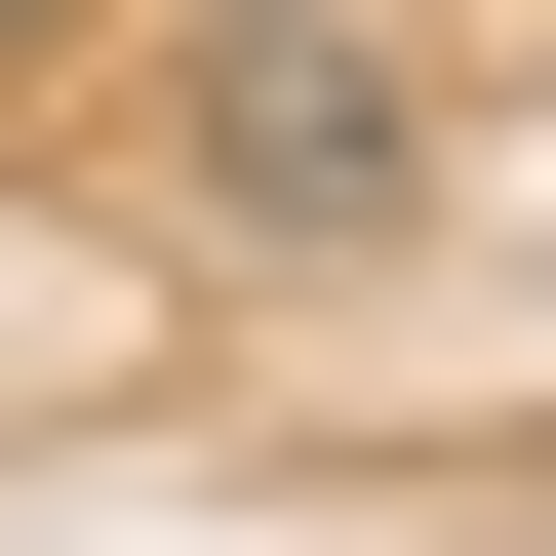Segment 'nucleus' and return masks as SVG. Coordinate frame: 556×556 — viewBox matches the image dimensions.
<instances>
[{"mask_svg":"<svg viewBox=\"0 0 556 556\" xmlns=\"http://www.w3.org/2000/svg\"><path fill=\"white\" fill-rule=\"evenodd\" d=\"M160 199H199V239H278V278H318V239H397V40L199 0V40H160Z\"/></svg>","mask_w":556,"mask_h":556,"instance_id":"nucleus-1","label":"nucleus"},{"mask_svg":"<svg viewBox=\"0 0 556 556\" xmlns=\"http://www.w3.org/2000/svg\"><path fill=\"white\" fill-rule=\"evenodd\" d=\"M40 40H80V0H0V80H40Z\"/></svg>","mask_w":556,"mask_h":556,"instance_id":"nucleus-2","label":"nucleus"}]
</instances>
